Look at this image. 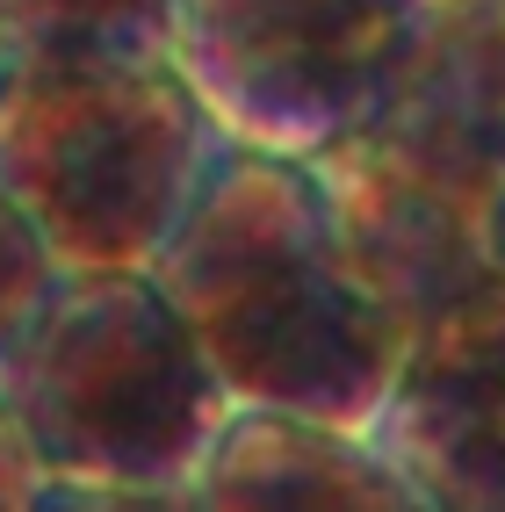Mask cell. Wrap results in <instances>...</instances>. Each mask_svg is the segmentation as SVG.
I'll return each instance as SVG.
<instances>
[{
  "instance_id": "6da1fadb",
  "label": "cell",
  "mask_w": 505,
  "mask_h": 512,
  "mask_svg": "<svg viewBox=\"0 0 505 512\" xmlns=\"http://www.w3.org/2000/svg\"><path fill=\"white\" fill-rule=\"evenodd\" d=\"M231 397L361 426L404 354L397 311L354 275L318 159L231 138L152 253Z\"/></svg>"
},
{
  "instance_id": "7a4b0ae2",
  "label": "cell",
  "mask_w": 505,
  "mask_h": 512,
  "mask_svg": "<svg viewBox=\"0 0 505 512\" xmlns=\"http://www.w3.org/2000/svg\"><path fill=\"white\" fill-rule=\"evenodd\" d=\"M44 505H188V476L231 412L217 361L152 267H58L0 361Z\"/></svg>"
},
{
  "instance_id": "3957f363",
  "label": "cell",
  "mask_w": 505,
  "mask_h": 512,
  "mask_svg": "<svg viewBox=\"0 0 505 512\" xmlns=\"http://www.w3.org/2000/svg\"><path fill=\"white\" fill-rule=\"evenodd\" d=\"M224 145L174 51H51L0 73V188L65 267H152Z\"/></svg>"
},
{
  "instance_id": "277c9868",
  "label": "cell",
  "mask_w": 505,
  "mask_h": 512,
  "mask_svg": "<svg viewBox=\"0 0 505 512\" xmlns=\"http://www.w3.org/2000/svg\"><path fill=\"white\" fill-rule=\"evenodd\" d=\"M419 0H174V58L246 145L318 159L376 109Z\"/></svg>"
},
{
  "instance_id": "5b68a950",
  "label": "cell",
  "mask_w": 505,
  "mask_h": 512,
  "mask_svg": "<svg viewBox=\"0 0 505 512\" xmlns=\"http://www.w3.org/2000/svg\"><path fill=\"white\" fill-rule=\"evenodd\" d=\"M361 433L419 512H505V289L404 339Z\"/></svg>"
},
{
  "instance_id": "8992f818",
  "label": "cell",
  "mask_w": 505,
  "mask_h": 512,
  "mask_svg": "<svg viewBox=\"0 0 505 512\" xmlns=\"http://www.w3.org/2000/svg\"><path fill=\"white\" fill-rule=\"evenodd\" d=\"M347 138L484 210L505 181V0H419L376 109Z\"/></svg>"
},
{
  "instance_id": "52a82bcc",
  "label": "cell",
  "mask_w": 505,
  "mask_h": 512,
  "mask_svg": "<svg viewBox=\"0 0 505 512\" xmlns=\"http://www.w3.org/2000/svg\"><path fill=\"white\" fill-rule=\"evenodd\" d=\"M318 174H325L332 224H340L354 275L390 303L404 332L505 289L484 253V210L462 202L455 188L412 174V166H397L390 152L361 138L325 145Z\"/></svg>"
},
{
  "instance_id": "ba28073f",
  "label": "cell",
  "mask_w": 505,
  "mask_h": 512,
  "mask_svg": "<svg viewBox=\"0 0 505 512\" xmlns=\"http://www.w3.org/2000/svg\"><path fill=\"white\" fill-rule=\"evenodd\" d=\"M188 505H275V512H419L404 476L368 448L361 426L289 412V404L231 397L224 426L210 433Z\"/></svg>"
},
{
  "instance_id": "9c48e42d",
  "label": "cell",
  "mask_w": 505,
  "mask_h": 512,
  "mask_svg": "<svg viewBox=\"0 0 505 512\" xmlns=\"http://www.w3.org/2000/svg\"><path fill=\"white\" fill-rule=\"evenodd\" d=\"M8 58L51 51H174V0H0Z\"/></svg>"
},
{
  "instance_id": "30bf717a",
  "label": "cell",
  "mask_w": 505,
  "mask_h": 512,
  "mask_svg": "<svg viewBox=\"0 0 505 512\" xmlns=\"http://www.w3.org/2000/svg\"><path fill=\"white\" fill-rule=\"evenodd\" d=\"M58 253L44 246V231L22 217V202L0 188V361H8V347L22 339V325L37 318L44 289L58 282Z\"/></svg>"
},
{
  "instance_id": "8fae6325",
  "label": "cell",
  "mask_w": 505,
  "mask_h": 512,
  "mask_svg": "<svg viewBox=\"0 0 505 512\" xmlns=\"http://www.w3.org/2000/svg\"><path fill=\"white\" fill-rule=\"evenodd\" d=\"M51 498V476L37 462V448H29V433L15 426L8 397H0V512H29Z\"/></svg>"
},
{
  "instance_id": "7c38bea8",
  "label": "cell",
  "mask_w": 505,
  "mask_h": 512,
  "mask_svg": "<svg viewBox=\"0 0 505 512\" xmlns=\"http://www.w3.org/2000/svg\"><path fill=\"white\" fill-rule=\"evenodd\" d=\"M484 253H491L498 282H505V181H498V188H491V202H484Z\"/></svg>"
},
{
  "instance_id": "4fadbf2b",
  "label": "cell",
  "mask_w": 505,
  "mask_h": 512,
  "mask_svg": "<svg viewBox=\"0 0 505 512\" xmlns=\"http://www.w3.org/2000/svg\"><path fill=\"white\" fill-rule=\"evenodd\" d=\"M0 73H8V44H0Z\"/></svg>"
}]
</instances>
